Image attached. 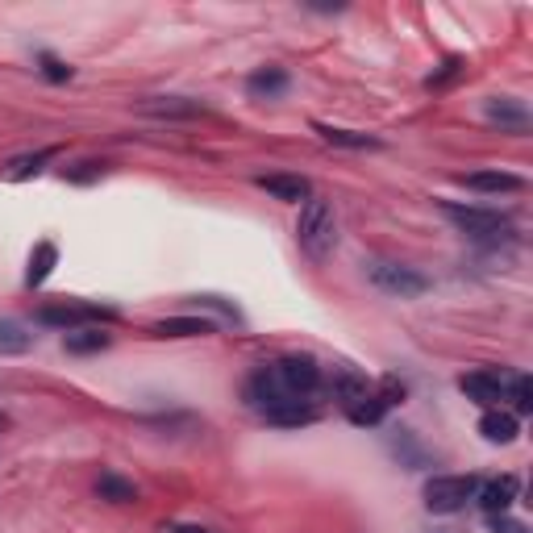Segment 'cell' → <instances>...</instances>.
I'll return each instance as SVG.
<instances>
[{
  "label": "cell",
  "instance_id": "6da1fadb",
  "mask_svg": "<svg viewBox=\"0 0 533 533\" xmlns=\"http://www.w3.org/2000/svg\"><path fill=\"white\" fill-rule=\"evenodd\" d=\"M246 404L255 409L267 425H279V429H300V425H313L321 417L317 400H300V396H288L284 388H279V379L271 375V367H255L242 388Z\"/></svg>",
  "mask_w": 533,
  "mask_h": 533
},
{
  "label": "cell",
  "instance_id": "7a4b0ae2",
  "mask_svg": "<svg viewBox=\"0 0 533 533\" xmlns=\"http://www.w3.org/2000/svg\"><path fill=\"white\" fill-rule=\"evenodd\" d=\"M296 242L313 263H325L329 255H334V246H338V213H334L329 200H321V196L304 200L300 221H296Z\"/></svg>",
  "mask_w": 533,
  "mask_h": 533
},
{
  "label": "cell",
  "instance_id": "3957f363",
  "mask_svg": "<svg viewBox=\"0 0 533 533\" xmlns=\"http://www.w3.org/2000/svg\"><path fill=\"white\" fill-rule=\"evenodd\" d=\"M442 213L459 225V230L471 238V242H488V246H500V242H513V217L500 213V209H484V205H459V200H442Z\"/></svg>",
  "mask_w": 533,
  "mask_h": 533
},
{
  "label": "cell",
  "instance_id": "277c9868",
  "mask_svg": "<svg viewBox=\"0 0 533 533\" xmlns=\"http://www.w3.org/2000/svg\"><path fill=\"white\" fill-rule=\"evenodd\" d=\"M267 367H271V375L279 379V388H284L288 396L313 400L325 388V367L313 359V354H284V359H275Z\"/></svg>",
  "mask_w": 533,
  "mask_h": 533
},
{
  "label": "cell",
  "instance_id": "5b68a950",
  "mask_svg": "<svg viewBox=\"0 0 533 533\" xmlns=\"http://www.w3.org/2000/svg\"><path fill=\"white\" fill-rule=\"evenodd\" d=\"M367 279H371L379 292L400 296V300H413V296H425L429 292V275H421L409 263H396V259H375V263H367Z\"/></svg>",
  "mask_w": 533,
  "mask_h": 533
},
{
  "label": "cell",
  "instance_id": "8992f818",
  "mask_svg": "<svg viewBox=\"0 0 533 533\" xmlns=\"http://www.w3.org/2000/svg\"><path fill=\"white\" fill-rule=\"evenodd\" d=\"M475 492H479V479L475 475H434L425 484V509L429 513H442V517L463 513L467 504L475 500Z\"/></svg>",
  "mask_w": 533,
  "mask_h": 533
},
{
  "label": "cell",
  "instance_id": "52a82bcc",
  "mask_svg": "<svg viewBox=\"0 0 533 533\" xmlns=\"http://www.w3.org/2000/svg\"><path fill=\"white\" fill-rule=\"evenodd\" d=\"M117 313L105 309V304H84V300H55V304H42L34 313L38 325H55L63 334L71 329H84V325H100V321H113Z\"/></svg>",
  "mask_w": 533,
  "mask_h": 533
},
{
  "label": "cell",
  "instance_id": "ba28073f",
  "mask_svg": "<svg viewBox=\"0 0 533 533\" xmlns=\"http://www.w3.org/2000/svg\"><path fill=\"white\" fill-rule=\"evenodd\" d=\"M509 384H513V371L479 367V371H467L459 379V392L467 400H475L479 409H500V400H509Z\"/></svg>",
  "mask_w": 533,
  "mask_h": 533
},
{
  "label": "cell",
  "instance_id": "9c48e42d",
  "mask_svg": "<svg viewBox=\"0 0 533 533\" xmlns=\"http://www.w3.org/2000/svg\"><path fill=\"white\" fill-rule=\"evenodd\" d=\"M517 496H521V479L517 475H496V479H488V484H479L475 504L488 517H504L517 504Z\"/></svg>",
  "mask_w": 533,
  "mask_h": 533
},
{
  "label": "cell",
  "instance_id": "30bf717a",
  "mask_svg": "<svg viewBox=\"0 0 533 533\" xmlns=\"http://www.w3.org/2000/svg\"><path fill=\"white\" fill-rule=\"evenodd\" d=\"M267 196L284 200V205H304V200L313 196V184L304 180V175H288V171H271V175H259L255 180Z\"/></svg>",
  "mask_w": 533,
  "mask_h": 533
},
{
  "label": "cell",
  "instance_id": "8fae6325",
  "mask_svg": "<svg viewBox=\"0 0 533 533\" xmlns=\"http://www.w3.org/2000/svg\"><path fill=\"white\" fill-rule=\"evenodd\" d=\"M479 434H484L492 446H509L521 434V421L509 409H484V417H479Z\"/></svg>",
  "mask_w": 533,
  "mask_h": 533
},
{
  "label": "cell",
  "instance_id": "7c38bea8",
  "mask_svg": "<svg viewBox=\"0 0 533 533\" xmlns=\"http://www.w3.org/2000/svg\"><path fill=\"white\" fill-rule=\"evenodd\" d=\"M484 113H488V121L500 125V130H513V134L529 130V113H525L521 100H513V96H492L484 105Z\"/></svg>",
  "mask_w": 533,
  "mask_h": 533
},
{
  "label": "cell",
  "instance_id": "4fadbf2b",
  "mask_svg": "<svg viewBox=\"0 0 533 533\" xmlns=\"http://www.w3.org/2000/svg\"><path fill=\"white\" fill-rule=\"evenodd\" d=\"M459 184L475 188V192H492V196L525 188V180H521V175H513V171H471V175H459Z\"/></svg>",
  "mask_w": 533,
  "mask_h": 533
},
{
  "label": "cell",
  "instance_id": "5bb4252c",
  "mask_svg": "<svg viewBox=\"0 0 533 533\" xmlns=\"http://www.w3.org/2000/svg\"><path fill=\"white\" fill-rule=\"evenodd\" d=\"M150 334L155 338H205V334H213V321H205V317H163V321L150 325Z\"/></svg>",
  "mask_w": 533,
  "mask_h": 533
},
{
  "label": "cell",
  "instance_id": "9a60e30c",
  "mask_svg": "<svg viewBox=\"0 0 533 533\" xmlns=\"http://www.w3.org/2000/svg\"><path fill=\"white\" fill-rule=\"evenodd\" d=\"M392 450H396L400 467H409V471H425L429 467V450L421 446V438L413 434V429H396V434H392Z\"/></svg>",
  "mask_w": 533,
  "mask_h": 533
},
{
  "label": "cell",
  "instance_id": "2e32d148",
  "mask_svg": "<svg viewBox=\"0 0 533 533\" xmlns=\"http://www.w3.org/2000/svg\"><path fill=\"white\" fill-rule=\"evenodd\" d=\"M246 92H250V96H259V100L284 96V92H288V71H284V67H259V71H250Z\"/></svg>",
  "mask_w": 533,
  "mask_h": 533
},
{
  "label": "cell",
  "instance_id": "e0dca14e",
  "mask_svg": "<svg viewBox=\"0 0 533 533\" xmlns=\"http://www.w3.org/2000/svg\"><path fill=\"white\" fill-rule=\"evenodd\" d=\"M59 263V246L55 242H38L34 246V255H30V267H25V288H42L50 271H55Z\"/></svg>",
  "mask_w": 533,
  "mask_h": 533
},
{
  "label": "cell",
  "instance_id": "ac0fdd59",
  "mask_svg": "<svg viewBox=\"0 0 533 533\" xmlns=\"http://www.w3.org/2000/svg\"><path fill=\"white\" fill-rule=\"evenodd\" d=\"M63 346H67V354H96V350L113 346V334H105L100 325H84V329H71V334H63Z\"/></svg>",
  "mask_w": 533,
  "mask_h": 533
},
{
  "label": "cell",
  "instance_id": "d6986e66",
  "mask_svg": "<svg viewBox=\"0 0 533 533\" xmlns=\"http://www.w3.org/2000/svg\"><path fill=\"white\" fill-rule=\"evenodd\" d=\"M313 130H317L329 146H346V150H379V146H384V142L371 138V134H359V130H338V125H325V121H317Z\"/></svg>",
  "mask_w": 533,
  "mask_h": 533
},
{
  "label": "cell",
  "instance_id": "ffe728a7",
  "mask_svg": "<svg viewBox=\"0 0 533 533\" xmlns=\"http://www.w3.org/2000/svg\"><path fill=\"white\" fill-rule=\"evenodd\" d=\"M96 496H100V500H113V504H134V500H138V488L130 484V479H121V475L105 471V475L96 479Z\"/></svg>",
  "mask_w": 533,
  "mask_h": 533
},
{
  "label": "cell",
  "instance_id": "44dd1931",
  "mask_svg": "<svg viewBox=\"0 0 533 533\" xmlns=\"http://www.w3.org/2000/svg\"><path fill=\"white\" fill-rule=\"evenodd\" d=\"M142 113H155V117H196L205 113L196 100H180V96H159V100H146Z\"/></svg>",
  "mask_w": 533,
  "mask_h": 533
},
{
  "label": "cell",
  "instance_id": "7402d4cb",
  "mask_svg": "<svg viewBox=\"0 0 533 533\" xmlns=\"http://www.w3.org/2000/svg\"><path fill=\"white\" fill-rule=\"evenodd\" d=\"M34 346V334L21 321H0V354H25Z\"/></svg>",
  "mask_w": 533,
  "mask_h": 533
},
{
  "label": "cell",
  "instance_id": "603a6c76",
  "mask_svg": "<svg viewBox=\"0 0 533 533\" xmlns=\"http://www.w3.org/2000/svg\"><path fill=\"white\" fill-rule=\"evenodd\" d=\"M55 155H59V150H55V146H46V150H38V155H21V159H13V163H9V180H17V184H21V180H30V175H38Z\"/></svg>",
  "mask_w": 533,
  "mask_h": 533
},
{
  "label": "cell",
  "instance_id": "cb8c5ba5",
  "mask_svg": "<svg viewBox=\"0 0 533 533\" xmlns=\"http://www.w3.org/2000/svg\"><path fill=\"white\" fill-rule=\"evenodd\" d=\"M509 400H513L517 417L533 413V384H529V375H513V384H509Z\"/></svg>",
  "mask_w": 533,
  "mask_h": 533
},
{
  "label": "cell",
  "instance_id": "d4e9b609",
  "mask_svg": "<svg viewBox=\"0 0 533 533\" xmlns=\"http://www.w3.org/2000/svg\"><path fill=\"white\" fill-rule=\"evenodd\" d=\"M459 75H463V59H459V55H450V59L442 63V71H434V75L425 80V88H429V92H434V88H446L450 80H459Z\"/></svg>",
  "mask_w": 533,
  "mask_h": 533
},
{
  "label": "cell",
  "instance_id": "484cf974",
  "mask_svg": "<svg viewBox=\"0 0 533 533\" xmlns=\"http://www.w3.org/2000/svg\"><path fill=\"white\" fill-rule=\"evenodd\" d=\"M38 63H42V75L50 84H67L71 80V67L63 63V59H55V55H38Z\"/></svg>",
  "mask_w": 533,
  "mask_h": 533
},
{
  "label": "cell",
  "instance_id": "4316f807",
  "mask_svg": "<svg viewBox=\"0 0 533 533\" xmlns=\"http://www.w3.org/2000/svg\"><path fill=\"white\" fill-rule=\"evenodd\" d=\"M192 304H196V309H217V313H225V317H230V321H242V317H238V309H234V304H225L221 296H192Z\"/></svg>",
  "mask_w": 533,
  "mask_h": 533
},
{
  "label": "cell",
  "instance_id": "83f0119b",
  "mask_svg": "<svg viewBox=\"0 0 533 533\" xmlns=\"http://www.w3.org/2000/svg\"><path fill=\"white\" fill-rule=\"evenodd\" d=\"M488 521H492V533H529L525 521H513L509 513H504V517H488Z\"/></svg>",
  "mask_w": 533,
  "mask_h": 533
},
{
  "label": "cell",
  "instance_id": "f1b7e54d",
  "mask_svg": "<svg viewBox=\"0 0 533 533\" xmlns=\"http://www.w3.org/2000/svg\"><path fill=\"white\" fill-rule=\"evenodd\" d=\"M171 533H213V529H200V525H171Z\"/></svg>",
  "mask_w": 533,
  "mask_h": 533
},
{
  "label": "cell",
  "instance_id": "f546056e",
  "mask_svg": "<svg viewBox=\"0 0 533 533\" xmlns=\"http://www.w3.org/2000/svg\"><path fill=\"white\" fill-rule=\"evenodd\" d=\"M434 533H463V529H454V525H446V529H434Z\"/></svg>",
  "mask_w": 533,
  "mask_h": 533
}]
</instances>
